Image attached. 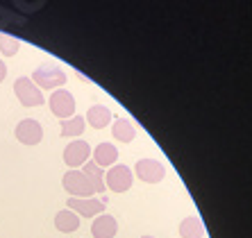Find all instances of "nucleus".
Returning a JSON list of instances; mask_svg holds the SVG:
<instances>
[{
    "label": "nucleus",
    "mask_w": 252,
    "mask_h": 238,
    "mask_svg": "<svg viewBox=\"0 0 252 238\" xmlns=\"http://www.w3.org/2000/svg\"><path fill=\"white\" fill-rule=\"evenodd\" d=\"M62 186L66 188L70 198H91V195H95L94 184L84 175V170H66V175L62 177Z\"/></svg>",
    "instance_id": "obj_1"
},
{
    "label": "nucleus",
    "mask_w": 252,
    "mask_h": 238,
    "mask_svg": "<svg viewBox=\"0 0 252 238\" xmlns=\"http://www.w3.org/2000/svg\"><path fill=\"white\" fill-rule=\"evenodd\" d=\"M14 93H16L18 102L23 107H41L43 102H46L41 89L32 82V77H18V80L14 82Z\"/></svg>",
    "instance_id": "obj_2"
},
{
    "label": "nucleus",
    "mask_w": 252,
    "mask_h": 238,
    "mask_svg": "<svg viewBox=\"0 0 252 238\" xmlns=\"http://www.w3.org/2000/svg\"><path fill=\"white\" fill-rule=\"evenodd\" d=\"M32 82L46 91H59L66 84V73L57 66H41L32 73Z\"/></svg>",
    "instance_id": "obj_3"
},
{
    "label": "nucleus",
    "mask_w": 252,
    "mask_h": 238,
    "mask_svg": "<svg viewBox=\"0 0 252 238\" xmlns=\"http://www.w3.org/2000/svg\"><path fill=\"white\" fill-rule=\"evenodd\" d=\"M48 105H50V111H53L57 118H62V120H68V118L75 116V107H77L75 98H73V93L66 91V89H59V91L50 93Z\"/></svg>",
    "instance_id": "obj_4"
},
{
    "label": "nucleus",
    "mask_w": 252,
    "mask_h": 238,
    "mask_svg": "<svg viewBox=\"0 0 252 238\" xmlns=\"http://www.w3.org/2000/svg\"><path fill=\"white\" fill-rule=\"evenodd\" d=\"M64 161L66 166H70V170H77L80 166H87L89 159L94 157V150L89 146V141H70L64 148Z\"/></svg>",
    "instance_id": "obj_5"
},
{
    "label": "nucleus",
    "mask_w": 252,
    "mask_h": 238,
    "mask_svg": "<svg viewBox=\"0 0 252 238\" xmlns=\"http://www.w3.org/2000/svg\"><path fill=\"white\" fill-rule=\"evenodd\" d=\"M107 188L114 193H125L132 188V181H134V170L127 168L125 163H116L114 168H109V173L105 175Z\"/></svg>",
    "instance_id": "obj_6"
},
{
    "label": "nucleus",
    "mask_w": 252,
    "mask_h": 238,
    "mask_svg": "<svg viewBox=\"0 0 252 238\" xmlns=\"http://www.w3.org/2000/svg\"><path fill=\"white\" fill-rule=\"evenodd\" d=\"M134 177H139L146 184H159L166 177V168L157 159H139L134 163Z\"/></svg>",
    "instance_id": "obj_7"
},
{
    "label": "nucleus",
    "mask_w": 252,
    "mask_h": 238,
    "mask_svg": "<svg viewBox=\"0 0 252 238\" xmlns=\"http://www.w3.org/2000/svg\"><path fill=\"white\" fill-rule=\"evenodd\" d=\"M107 200L100 198H68V209L82 218H98L105 213Z\"/></svg>",
    "instance_id": "obj_8"
},
{
    "label": "nucleus",
    "mask_w": 252,
    "mask_h": 238,
    "mask_svg": "<svg viewBox=\"0 0 252 238\" xmlns=\"http://www.w3.org/2000/svg\"><path fill=\"white\" fill-rule=\"evenodd\" d=\"M14 134H16V139L23 143V146H39L43 139V127L41 122L34 120V118H23V120L16 125V129H14Z\"/></svg>",
    "instance_id": "obj_9"
},
{
    "label": "nucleus",
    "mask_w": 252,
    "mask_h": 238,
    "mask_svg": "<svg viewBox=\"0 0 252 238\" xmlns=\"http://www.w3.org/2000/svg\"><path fill=\"white\" fill-rule=\"evenodd\" d=\"M91 234H94V238H114L118 234L116 218L109 213L98 215L94 220V225H91Z\"/></svg>",
    "instance_id": "obj_10"
},
{
    "label": "nucleus",
    "mask_w": 252,
    "mask_h": 238,
    "mask_svg": "<svg viewBox=\"0 0 252 238\" xmlns=\"http://www.w3.org/2000/svg\"><path fill=\"white\" fill-rule=\"evenodd\" d=\"M94 161L100 168H114L118 161V150L114 143H100L94 148Z\"/></svg>",
    "instance_id": "obj_11"
},
{
    "label": "nucleus",
    "mask_w": 252,
    "mask_h": 238,
    "mask_svg": "<svg viewBox=\"0 0 252 238\" xmlns=\"http://www.w3.org/2000/svg\"><path fill=\"white\" fill-rule=\"evenodd\" d=\"M112 111L107 109L105 105H91L87 111V122L94 129H105L109 122H112Z\"/></svg>",
    "instance_id": "obj_12"
},
{
    "label": "nucleus",
    "mask_w": 252,
    "mask_h": 238,
    "mask_svg": "<svg viewBox=\"0 0 252 238\" xmlns=\"http://www.w3.org/2000/svg\"><path fill=\"white\" fill-rule=\"evenodd\" d=\"M55 227H57V232H62V234L77 232V229H80V215L66 207L64 211H59V213L55 215Z\"/></svg>",
    "instance_id": "obj_13"
},
{
    "label": "nucleus",
    "mask_w": 252,
    "mask_h": 238,
    "mask_svg": "<svg viewBox=\"0 0 252 238\" xmlns=\"http://www.w3.org/2000/svg\"><path fill=\"white\" fill-rule=\"evenodd\" d=\"M180 236L182 238H202L205 236V225L198 215H187L180 222Z\"/></svg>",
    "instance_id": "obj_14"
},
{
    "label": "nucleus",
    "mask_w": 252,
    "mask_h": 238,
    "mask_svg": "<svg viewBox=\"0 0 252 238\" xmlns=\"http://www.w3.org/2000/svg\"><path fill=\"white\" fill-rule=\"evenodd\" d=\"M59 125H62V129H59L62 139H77V136H82L84 127H87V118L73 116V118H68V120H62Z\"/></svg>",
    "instance_id": "obj_15"
},
{
    "label": "nucleus",
    "mask_w": 252,
    "mask_h": 238,
    "mask_svg": "<svg viewBox=\"0 0 252 238\" xmlns=\"http://www.w3.org/2000/svg\"><path fill=\"white\" fill-rule=\"evenodd\" d=\"M112 134H114V139L121 141V143H132L134 136H136V129L129 120H125V118H116L114 125H112Z\"/></svg>",
    "instance_id": "obj_16"
},
{
    "label": "nucleus",
    "mask_w": 252,
    "mask_h": 238,
    "mask_svg": "<svg viewBox=\"0 0 252 238\" xmlns=\"http://www.w3.org/2000/svg\"><path fill=\"white\" fill-rule=\"evenodd\" d=\"M84 175H87L89 179H91V184H94L95 188V195H100V193H105V175H102V168H100L95 161H89L87 166H84Z\"/></svg>",
    "instance_id": "obj_17"
},
{
    "label": "nucleus",
    "mask_w": 252,
    "mask_h": 238,
    "mask_svg": "<svg viewBox=\"0 0 252 238\" xmlns=\"http://www.w3.org/2000/svg\"><path fill=\"white\" fill-rule=\"evenodd\" d=\"M18 50H21V41L9 34H0V53L5 57H14Z\"/></svg>",
    "instance_id": "obj_18"
},
{
    "label": "nucleus",
    "mask_w": 252,
    "mask_h": 238,
    "mask_svg": "<svg viewBox=\"0 0 252 238\" xmlns=\"http://www.w3.org/2000/svg\"><path fill=\"white\" fill-rule=\"evenodd\" d=\"M5 75H7V66H5V61L0 59V82L5 80Z\"/></svg>",
    "instance_id": "obj_19"
},
{
    "label": "nucleus",
    "mask_w": 252,
    "mask_h": 238,
    "mask_svg": "<svg viewBox=\"0 0 252 238\" xmlns=\"http://www.w3.org/2000/svg\"><path fill=\"white\" fill-rule=\"evenodd\" d=\"M141 238H155V236H141Z\"/></svg>",
    "instance_id": "obj_20"
}]
</instances>
